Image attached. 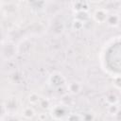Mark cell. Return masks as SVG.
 Here are the masks:
<instances>
[{
  "label": "cell",
  "instance_id": "3957f363",
  "mask_svg": "<svg viewBox=\"0 0 121 121\" xmlns=\"http://www.w3.org/2000/svg\"><path fill=\"white\" fill-rule=\"evenodd\" d=\"M65 89L67 91V94L71 95H76L82 91V84L78 80L67 81L65 84Z\"/></svg>",
  "mask_w": 121,
  "mask_h": 121
},
{
  "label": "cell",
  "instance_id": "d6986e66",
  "mask_svg": "<svg viewBox=\"0 0 121 121\" xmlns=\"http://www.w3.org/2000/svg\"><path fill=\"white\" fill-rule=\"evenodd\" d=\"M38 117H39V119H40L41 121H44V120L46 119V114H45L44 112H41V113H39Z\"/></svg>",
  "mask_w": 121,
  "mask_h": 121
},
{
  "label": "cell",
  "instance_id": "8fae6325",
  "mask_svg": "<svg viewBox=\"0 0 121 121\" xmlns=\"http://www.w3.org/2000/svg\"><path fill=\"white\" fill-rule=\"evenodd\" d=\"M41 98H42V97H41L37 93L32 92V93H30V94L28 95V96H27V101H28V103H29L30 105H37V104H39Z\"/></svg>",
  "mask_w": 121,
  "mask_h": 121
},
{
  "label": "cell",
  "instance_id": "2e32d148",
  "mask_svg": "<svg viewBox=\"0 0 121 121\" xmlns=\"http://www.w3.org/2000/svg\"><path fill=\"white\" fill-rule=\"evenodd\" d=\"M84 24L85 23H83L81 21H78L77 19H74L73 22H72V28L74 30H81L83 28V26H84Z\"/></svg>",
  "mask_w": 121,
  "mask_h": 121
},
{
  "label": "cell",
  "instance_id": "52a82bcc",
  "mask_svg": "<svg viewBox=\"0 0 121 121\" xmlns=\"http://www.w3.org/2000/svg\"><path fill=\"white\" fill-rule=\"evenodd\" d=\"M72 9L75 11V13L78 11H88L89 4L84 1H76L72 3Z\"/></svg>",
  "mask_w": 121,
  "mask_h": 121
},
{
  "label": "cell",
  "instance_id": "7c38bea8",
  "mask_svg": "<svg viewBox=\"0 0 121 121\" xmlns=\"http://www.w3.org/2000/svg\"><path fill=\"white\" fill-rule=\"evenodd\" d=\"M65 121H82V116L78 112H70L67 113Z\"/></svg>",
  "mask_w": 121,
  "mask_h": 121
},
{
  "label": "cell",
  "instance_id": "ac0fdd59",
  "mask_svg": "<svg viewBox=\"0 0 121 121\" xmlns=\"http://www.w3.org/2000/svg\"><path fill=\"white\" fill-rule=\"evenodd\" d=\"M81 116H82V121H93L94 120V115L90 112H86Z\"/></svg>",
  "mask_w": 121,
  "mask_h": 121
},
{
  "label": "cell",
  "instance_id": "7a4b0ae2",
  "mask_svg": "<svg viewBox=\"0 0 121 121\" xmlns=\"http://www.w3.org/2000/svg\"><path fill=\"white\" fill-rule=\"evenodd\" d=\"M50 115L56 121L62 120L67 115V109H66V107L62 106L61 104L54 105L50 109Z\"/></svg>",
  "mask_w": 121,
  "mask_h": 121
},
{
  "label": "cell",
  "instance_id": "30bf717a",
  "mask_svg": "<svg viewBox=\"0 0 121 121\" xmlns=\"http://www.w3.org/2000/svg\"><path fill=\"white\" fill-rule=\"evenodd\" d=\"M60 101H61V105L64 106V107H66V108L72 106V104L74 103V99H73L72 95H69V94H67V93L61 95Z\"/></svg>",
  "mask_w": 121,
  "mask_h": 121
},
{
  "label": "cell",
  "instance_id": "5b68a950",
  "mask_svg": "<svg viewBox=\"0 0 121 121\" xmlns=\"http://www.w3.org/2000/svg\"><path fill=\"white\" fill-rule=\"evenodd\" d=\"M108 14H109V12L105 8H97L93 12V19L95 22H96L98 24H103L106 22Z\"/></svg>",
  "mask_w": 121,
  "mask_h": 121
},
{
  "label": "cell",
  "instance_id": "e0dca14e",
  "mask_svg": "<svg viewBox=\"0 0 121 121\" xmlns=\"http://www.w3.org/2000/svg\"><path fill=\"white\" fill-rule=\"evenodd\" d=\"M113 86L117 91L120 90V76L119 75L113 77Z\"/></svg>",
  "mask_w": 121,
  "mask_h": 121
},
{
  "label": "cell",
  "instance_id": "4fadbf2b",
  "mask_svg": "<svg viewBox=\"0 0 121 121\" xmlns=\"http://www.w3.org/2000/svg\"><path fill=\"white\" fill-rule=\"evenodd\" d=\"M39 105L40 107L43 109V110H50L51 107H52V104H51V101L50 99L46 98V97H43V98H41L40 102H39Z\"/></svg>",
  "mask_w": 121,
  "mask_h": 121
},
{
  "label": "cell",
  "instance_id": "5bb4252c",
  "mask_svg": "<svg viewBox=\"0 0 121 121\" xmlns=\"http://www.w3.org/2000/svg\"><path fill=\"white\" fill-rule=\"evenodd\" d=\"M120 108H119V104H113V105H108L107 107V112L109 114L114 116L116 114L119 113Z\"/></svg>",
  "mask_w": 121,
  "mask_h": 121
},
{
  "label": "cell",
  "instance_id": "6da1fadb",
  "mask_svg": "<svg viewBox=\"0 0 121 121\" xmlns=\"http://www.w3.org/2000/svg\"><path fill=\"white\" fill-rule=\"evenodd\" d=\"M66 82L67 81H66L65 77L60 72H53L48 77V84L52 88H55V89L65 86Z\"/></svg>",
  "mask_w": 121,
  "mask_h": 121
},
{
  "label": "cell",
  "instance_id": "9c48e42d",
  "mask_svg": "<svg viewBox=\"0 0 121 121\" xmlns=\"http://www.w3.org/2000/svg\"><path fill=\"white\" fill-rule=\"evenodd\" d=\"M22 115H23V117L25 119H32L36 115V112H35L34 109L31 106H26V107H25L23 109Z\"/></svg>",
  "mask_w": 121,
  "mask_h": 121
},
{
  "label": "cell",
  "instance_id": "ffe728a7",
  "mask_svg": "<svg viewBox=\"0 0 121 121\" xmlns=\"http://www.w3.org/2000/svg\"><path fill=\"white\" fill-rule=\"evenodd\" d=\"M0 121H1V120H0Z\"/></svg>",
  "mask_w": 121,
  "mask_h": 121
},
{
  "label": "cell",
  "instance_id": "8992f818",
  "mask_svg": "<svg viewBox=\"0 0 121 121\" xmlns=\"http://www.w3.org/2000/svg\"><path fill=\"white\" fill-rule=\"evenodd\" d=\"M111 27H116L120 24V16L118 13H109L105 22Z\"/></svg>",
  "mask_w": 121,
  "mask_h": 121
},
{
  "label": "cell",
  "instance_id": "277c9868",
  "mask_svg": "<svg viewBox=\"0 0 121 121\" xmlns=\"http://www.w3.org/2000/svg\"><path fill=\"white\" fill-rule=\"evenodd\" d=\"M3 106H4V110L7 113L15 114V112H17V110L19 108V103H18L17 98L13 96V97L8 98Z\"/></svg>",
  "mask_w": 121,
  "mask_h": 121
},
{
  "label": "cell",
  "instance_id": "9a60e30c",
  "mask_svg": "<svg viewBox=\"0 0 121 121\" xmlns=\"http://www.w3.org/2000/svg\"><path fill=\"white\" fill-rule=\"evenodd\" d=\"M89 18V14H88V11H78V12H76L75 13V19L78 20V21H81L83 23H85Z\"/></svg>",
  "mask_w": 121,
  "mask_h": 121
},
{
  "label": "cell",
  "instance_id": "ba28073f",
  "mask_svg": "<svg viewBox=\"0 0 121 121\" xmlns=\"http://www.w3.org/2000/svg\"><path fill=\"white\" fill-rule=\"evenodd\" d=\"M105 102L108 105L119 104V96L114 93H108L105 96Z\"/></svg>",
  "mask_w": 121,
  "mask_h": 121
}]
</instances>
